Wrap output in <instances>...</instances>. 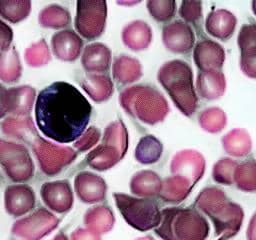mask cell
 Returning a JSON list of instances; mask_svg holds the SVG:
<instances>
[{"instance_id": "obj_33", "label": "cell", "mask_w": 256, "mask_h": 240, "mask_svg": "<svg viewBox=\"0 0 256 240\" xmlns=\"http://www.w3.org/2000/svg\"><path fill=\"white\" fill-rule=\"evenodd\" d=\"M21 64L18 52L9 47L0 54V79L7 83L18 81L21 76Z\"/></svg>"}, {"instance_id": "obj_5", "label": "cell", "mask_w": 256, "mask_h": 240, "mask_svg": "<svg viewBox=\"0 0 256 240\" xmlns=\"http://www.w3.org/2000/svg\"><path fill=\"white\" fill-rule=\"evenodd\" d=\"M113 198L123 219L132 228L145 232L159 225L161 214L154 200L124 193H114Z\"/></svg>"}, {"instance_id": "obj_19", "label": "cell", "mask_w": 256, "mask_h": 240, "mask_svg": "<svg viewBox=\"0 0 256 240\" xmlns=\"http://www.w3.org/2000/svg\"><path fill=\"white\" fill-rule=\"evenodd\" d=\"M237 19L230 11L218 9L210 12L205 20V29L213 37L220 40L229 39L236 28Z\"/></svg>"}, {"instance_id": "obj_32", "label": "cell", "mask_w": 256, "mask_h": 240, "mask_svg": "<svg viewBox=\"0 0 256 240\" xmlns=\"http://www.w3.org/2000/svg\"><path fill=\"white\" fill-rule=\"evenodd\" d=\"M162 152V143L153 135H145L135 148V159L141 164H153L160 159Z\"/></svg>"}, {"instance_id": "obj_53", "label": "cell", "mask_w": 256, "mask_h": 240, "mask_svg": "<svg viewBox=\"0 0 256 240\" xmlns=\"http://www.w3.org/2000/svg\"><path fill=\"white\" fill-rule=\"evenodd\" d=\"M217 240H227V239H225V238H222V237H220L219 239H217Z\"/></svg>"}, {"instance_id": "obj_29", "label": "cell", "mask_w": 256, "mask_h": 240, "mask_svg": "<svg viewBox=\"0 0 256 240\" xmlns=\"http://www.w3.org/2000/svg\"><path fill=\"white\" fill-rule=\"evenodd\" d=\"M1 129L5 134L31 144L39 136L31 118L25 116L22 118L9 117L5 119L1 123Z\"/></svg>"}, {"instance_id": "obj_21", "label": "cell", "mask_w": 256, "mask_h": 240, "mask_svg": "<svg viewBox=\"0 0 256 240\" xmlns=\"http://www.w3.org/2000/svg\"><path fill=\"white\" fill-rule=\"evenodd\" d=\"M81 62L84 69L90 73L105 72L111 64V51L103 43L89 44L83 51Z\"/></svg>"}, {"instance_id": "obj_15", "label": "cell", "mask_w": 256, "mask_h": 240, "mask_svg": "<svg viewBox=\"0 0 256 240\" xmlns=\"http://www.w3.org/2000/svg\"><path fill=\"white\" fill-rule=\"evenodd\" d=\"M74 188L78 198L87 204L101 202L106 197L107 185L105 180L92 172L78 173L74 180Z\"/></svg>"}, {"instance_id": "obj_39", "label": "cell", "mask_w": 256, "mask_h": 240, "mask_svg": "<svg viewBox=\"0 0 256 240\" xmlns=\"http://www.w3.org/2000/svg\"><path fill=\"white\" fill-rule=\"evenodd\" d=\"M146 6L154 20L166 22L174 16L176 2L173 0H148Z\"/></svg>"}, {"instance_id": "obj_41", "label": "cell", "mask_w": 256, "mask_h": 240, "mask_svg": "<svg viewBox=\"0 0 256 240\" xmlns=\"http://www.w3.org/2000/svg\"><path fill=\"white\" fill-rule=\"evenodd\" d=\"M25 60L29 66L39 67L50 61V52L46 42L41 39L28 47L25 52Z\"/></svg>"}, {"instance_id": "obj_22", "label": "cell", "mask_w": 256, "mask_h": 240, "mask_svg": "<svg viewBox=\"0 0 256 240\" xmlns=\"http://www.w3.org/2000/svg\"><path fill=\"white\" fill-rule=\"evenodd\" d=\"M196 88L199 95L207 100L220 98L226 89V79L219 70L200 71L196 79Z\"/></svg>"}, {"instance_id": "obj_36", "label": "cell", "mask_w": 256, "mask_h": 240, "mask_svg": "<svg viewBox=\"0 0 256 240\" xmlns=\"http://www.w3.org/2000/svg\"><path fill=\"white\" fill-rule=\"evenodd\" d=\"M201 128L208 133H218L227 123L225 112L219 107H209L203 110L198 118Z\"/></svg>"}, {"instance_id": "obj_17", "label": "cell", "mask_w": 256, "mask_h": 240, "mask_svg": "<svg viewBox=\"0 0 256 240\" xmlns=\"http://www.w3.org/2000/svg\"><path fill=\"white\" fill-rule=\"evenodd\" d=\"M193 59L200 71H220L225 60V52L219 43L205 39L196 43Z\"/></svg>"}, {"instance_id": "obj_2", "label": "cell", "mask_w": 256, "mask_h": 240, "mask_svg": "<svg viewBox=\"0 0 256 240\" xmlns=\"http://www.w3.org/2000/svg\"><path fill=\"white\" fill-rule=\"evenodd\" d=\"M195 205L210 218L216 235L228 240L238 234L244 211L239 204L229 200L223 190L217 187L202 189L196 197Z\"/></svg>"}, {"instance_id": "obj_12", "label": "cell", "mask_w": 256, "mask_h": 240, "mask_svg": "<svg viewBox=\"0 0 256 240\" xmlns=\"http://www.w3.org/2000/svg\"><path fill=\"white\" fill-rule=\"evenodd\" d=\"M40 194L45 205L54 212L65 213L73 206V192L71 185L67 180L43 183L40 189Z\"/></svg>"}, {"instance_id": "obj_49", "label": "cell", "mask_w": 256, "mask_h": 240, "mask_svg": "<svg viewBox=\"0 0 256 240\" xmlns=\"http://www.w3.org/2000/svg\"><path fill=\"white\" fill-rule=\"evenodd\" d=\"M52 240H69L68 237L64 234V233H58L57 235H55Z\"/></svg>"}, {"instance_id": "obj_54", "label": "cell", "mask_w": 256, "mask_h": 240, "mask_svg": "<svg viewBox=\"0 0 256 240\" xmlns=\"http://www.w3.org/2000/svg\"><path fill=\"white\" fill-rule=\"evenodd\" d=\"M10 240H16V239H10Z\"/></svg>"}, {"instance_id": "obj_10", "label": "cell", "mask_w": 256, "mask_h": 240, "mask_svg": "<svg viewBox=\"0 0 256 240\" xmlns=\"http://www.w3.org/2000/svg\"><path fill=\"white\" fill-rule=\"evenodd\" d=\"M59 219L45 208L14 222L11 232L24 240H41L57 228Z\"/></svg>"}, {"instance_id": "obj_8", "label": "cell", "mask_w": 256, "mask_h": 240, "mask_svg": "<svg viewBox=\"0 0 256 240\" xmlns=\"http://www.w3.org/2000/svg\"><path fill=\"white\" fill-rule=\"evenodd\" d=\"M31 146L41 170L49 176L58 174L77 157L73 149L55 145L40 136L32 142Z\"/></svg>"}, {"instance_id": "obj_4", "label": "cell", "mask_w": 256, "mask_h": 240, "mask_svg": "<svg viewBox=\"0 0 256 240\" xmlns=\"http://www.w3.org/2000/svg\"><path fill=\"white\" fill-rule=\"evenodd\" d=\"M119 103L127 114L149 125L162 122L169 113L163 94L148 85L127 87L120 93Z\"/></svg>"}, {"instance_id": "obj_40", "label": "cell", "mask_w": 256, "mask_h": 240, "mask_svg": "<svg viewBox=\"0 0 256 240\" xmlns=\"http://www.w3.org/2000/svg\"><path fill=\"white\" fill-rule=\"evenodd\" d=\"M237 162L230 158H221L213 166L212 178L215 182L222 185H232L234 171Z\"/></svg>"}, {"instance_id": "obj_42", "label": "cell", "mask_w": 256, "mask_h": 240, "mask_svg": "<svg viewBox=\"0 0 256 240\" xmlns=\"http://www.w3.org/2000/svg\"><path fill=\"white\" fill-rule=\"evenodd\" d=\"M176 208L177 207H167L160 211L161 220L154 231L155 234L162 240H175L172 230V221Z\"/></svg>"}, {"instance_id": "obj_30", "label": "cell", "mask_w": 256, "mask_h": 240, "mask_svg": "<svg viewBox=\"0 0 256 240\" xmlns=\"http://www.w3.org/2000/svg\"><path fill=\"white\" fill-rule=\"evenodd\" d=\"M122 158L116 148L101 144L87 155L86 161L91 168L98 171H105L115 166Z\"/></svg>"}, {"instance_id": "obj_43", "label": "cell", "mask_w": 256, "mask_h": 240, "mask_svg": "<svg viewBox=\"0 0 256 240\" xmlns=\"http://www.w3.org/2000/svg\"><path fill=\"white\" fill-rule=\"evenodd\" d=\"M179 14L186 22H196L202 16V2L182 1Z\"/></svg>"}, {"instance_id": "obj_45", "label": "cell", "mask_w": 256, "mask_h": 240, "mask_svg": "<svg viewBox=\"0 0 256 240\" xmlns=\"http://www.w3.org/2000/svg\"><path fill=\"white\" fill-rule=\"evenodd\" d=\"M13 39L12 29L2 20H0V54L6 51Z\"/></svg>"}, {"instance_id": "obj_11", "label": "cell", "mask_w": 256, "mask_h": 240, "mask_svg": "<svg viewBox=\"0 0 256 240\" xmlns=\"http://www.w3.org/2000/svg\"><path fill=\"white\" fill-rule=\"evenodd\" d=\"M170 171L173 175L186 178L194 185L204 175L205 158L196 150L184 149L178 151L171 159Z\"/></svg>"}, {"instance_id": "obj_51", "label": "cell", "mask_w": 256, "mask_h": 240, "mask_svg": "<svg viewBox=\"0 0 256 240\" xmlns=\"http://www.w3.org/2000/svg\"><path fill=\"white\" fill-rule=\"evenodd\" d=\"M118 4H121V5H133V4H136V3H139V1H135V2H133V1H130V2H121V1H118L117 2Z\"/></svg>"}, {"instance_id": "obj_9", "label": "cell", "mask_w": 256, "mask_h": 240, "mask_svg": "<svg viewBox=\"0 0 256 240\" xmlns=\"http://www.w3.org/2000/svg\"><path fill=\"white\" fill-rule=\"evenodd\" d=\"M172 230L175 240H206L210 227L198 210L177 207L173 216Z\"/></svg>"}, {"instance_id": "obj_52", "label": "cell", "mask_w": 256, "mask_h": 240, "mask_svg": "<svg viewBox=\"0 0 256 240\" xmlns=\"http://www.w3.org/2000/svg\"><path fill=\"white\" fill-rule=\"evenodd\" d=\"M252 11H253V13L256 15V0L255 1H252Z\"/></svg>"}, {"instance_id": "obj_26", "label": "cell", "mask_w": 256, "mask_h": 240, "mask_svg": "<svg viewBox=\"0 0 256 240\" xmlns=\"http://www.w3.org/2000/svg\"><path fill=\"white\" fill-rule=\"evenodd\" d=\"M112 74L118 83L130 84L142 77V65L136 58L129 55H120L114 60Z\"/></svg>"}, {"instance_id": "obj_37", "label": "cell", "mask_w": 256, "mask_h": 240, "mask_svg": "<svg viewBox=\"0 0 256 240\" xmlns=\"http://www.w3.org/2000/svg\"><path fill=\"white\" fill-rule=\"evenodd\" d=\"M30 10L31 1H0V16L11 23H18L26 19Z\"/></svg>"}, {"instance_id": "obj_18", "label": "cell", "mask_w": 256, "mask_h": 240, "mask_svg": "<svg viewBox=\"0 0 256 240\" xmlns=\"http://www.w3.org/2000/svg\"><path fill=\"white\" fill-rule=\"evenodd\" d=\"M55 56L63 61L76 60L82 49L81 38L72 30H63L55 33L51 39Z\"/></svg>"}, {"instance_id": "obj_25", "label": "cell", "mask_w": 256, "mask_h": 240, "mask_svg": "<svg viewBox=\"0 0 256 240\" xmlns=\"http://www.w3.org/2000/svg\"><path fill=\"white\" fill-rule=\"evenodd\" d=\"M84 224L87 229L99 235L106 234L114 227V213L105 205L91 207L84 214Z\"/></svg>"}, {"instance_id": "obj_38", "label": "cell", "mask_w": 256, "mask_h": 240, "mask_svg": "<svg viewBox=\"0 0 256 240\" xmlns=\"http://www.w3.org/2000/svg\"><path fill=\"white\" fill-rule=\"evenodd\" d=\"M39 23L43 27L62 28L70 23V14L59 5H50L39 13Z\"/></svg>"}, {"instance_id": "obj_47", "label": "cell", "mask_w": 256, "mask_h": 240, "mask_svg": "<svg viewBox=\"0 0 256 240\" xmlns=\"http://www.w3.org/2000/svg\"><path fill=\"white\" fill-rule=\"evenodd\" d=\"M10 113L9 89L0 84V119Z\"/></svg>"}, {"instance_id": "obj_1", "label": "cell", "mask_w": 256, "mask_h": 240, "mask_svg": "<svg viewBox=\"0 0 256 240\" xmlns=\"http://www.w3.org/2000/svg\"><path fill=\"white\" fill-rule=\"evenodd\" d=\"M91 113L85 96L64 81L46 86L36 98V124L46 137L58 143L76 141L85 131Z\"/></svg>"}, {"instance_id": "obj_35", "label": "cell", "mask_w": 256, "mask_h": 240, "mask_svg": "<svg viewBox=\"0 0 256 240\" xmlns=\"http://www.w3.org/2000/svg\"><path fill=\"white\" fill-rule=\"evenodd\" d=\"M233 183L238 189L244 192H255L256 191V161L253 159L247 160L240 164H237Z\"/></svg>"}, {"instance_id": "obj_44", "label": "cell", "mask_w": 256, "mask_h": 240, "mask_svg": "<svg viewBox=\"0 0 256 240\" xmlns=\"http://www.w3.org/2000/svg\"><path fill=\"white\" fill-rule=\"evenodd\" d=\"M100 138V131L97 127H89L83 134L75 141L74 147L79 151H86L93 147Z\"/></svg>"}, {"instance_id": "obj_6", "label": "cell", "mask_w": 256, "mask_h": 240, "mask_svg": "<svg viewBox=\"0 0 256 240\" xmlns=\"http://www.w3.org/2000/svg\"><path fill=\"white\" fill-rule=\"evenodd\" d=\"M0 164L14 182L24 183L33 178L34 163L28 150L21 144L0 139Z\"/></svg>"}, {"instance_id": "obj_50", "label": "cell", "mask_w": 256, "mask_h": 240, "mask_svg": "<svg viewBox=\"0 0 256 240\" xmlns=\"http://www.w3.org/2000/svg\"><path fill=\"white\" fill-rule=\"evenodd\" d=\"M134 240H155L152 236H141V237H137V238H135Z\"/></svg>"}, {"instance_id": "obj_31", "label": "cell", "mask_w": 256, "mask_h": 240, "mask_svg": "<svg viewBox=\"0 0 256 240\" xmlns=\"http://www.w3.org/2000/svg\"><path fill=\"white\" fill-rule=\"evenodd\" d=\"M10 94V113L17 116H26L30 113L35 99V90L29 86L12 87Z\"/></svg>"}, {"instance_id": "obj_27", "label": "cell", "mask_w": 256, "mask_h": 240, "mask_svg": "<svg viewBox=\"0 0 256 240\" xmlns=\"http://www.w3.org/2000/svg\"><path fill=\"white\" fill-rule=\"evenodd\" d=\"M81 86L95 102L106 101L113 93V83L106 75L89 73L82 79Z\"/></svg>"}, {"instance_id": "obj_24", "label": "cell", "mask_w": 256, "mask_h": 240, "mask_svg": "<svg viewBox=\"0 0 256 240\" xmlns=\"http://www.w3.org/2000/svg\"><path fill=\"white\" fill-rule=\"evenodd\" d=\"M193 184L184 177L173 175L162 180L158 196L167 203L177 204L185 200L192 191Z\"/></svg>"}, {"instance_id": "obj_13", "label": "cell", "mask_w": 256, "mask_h": 240, "mask_svg": "<svg viewBox=\"0 0 256 240\" xmlns=\"http://www.w3.org/2000/svg\"><path fill=\"white\" fill-rule=\"evenodd\" d=\"M161 37L165 48L173 53H187L193 48L195 42L191 27L180 20L165 25Z\"/></svg>"}, {"instance_id": "obj_7", "label": "cell", "mask_w": 256, "mask_h": 240, "mask_svg": "<svg viewBox=\"0 0 256 240\" xmlns=\"http://www.w3.org/2000/svg\"><path fill=\"white\" fill-rule=\"evenodd\" d=\"M75 28L88 40L100 37L105 29L107 3L105 1L79 0L76 2Z\"/></svg>"}, {"instance_id": "obj_28", "label": "cell", "mask_w": 256, "mask_h": 240, "mask_svg": "<svg viewBox=\"0 0 256 240\" xmlns=\"http://www.w3.org/2000/svg\"><path fill=\"white\" fill-rule=\"evenodd\" d=\"M222 146L231 156L244 157L252 149V139L249 133L241 128H235L222 137Z\"/></svg>"}, {"instance_id": "obj_3", "label": "cell", "mask_w": 256, "mask_h": 240, "mask_svg": "<svg viewBox=\"0 0 256 240\" xmlns=\"http://www.w3.org/2000/svg\"><path fill=\"white\" fill-rule=\"evenodd\" d=\"M157 79L181 113L191 116L196 111L198 100L188 63L178 59L165 62L158 70Z\"/></svg>"}, {"instance_id": "obj_14", "label": "cell", "mask_w": 256, "mask_h": 240, "mask_svg": "<svg viewBox=\"0 0 256 240\" xmlns=\"http://www.w3.org/2000/svg\"><path fill=\"white\" fill-rule=\"evenodd\" d=\"M36 202L34 190L25 184H13L4 191V207L14 217L22 216L31 211Z\"/></svg>"}, {"instance_id": "obj_16", "label": "cell", "mask_w": 256, "mask_h": 240, "mask_svg": "<svg viewBox=\"0 0 256 240\" xmlns=\"http://www.w3.org/2000/svg\"><path fill=\"white\" fill-rule=\"evenodd\" d=\"M237 43L240 49V68L242 72L256 79V24H245L241 27Z\"/></svg>"}, {"instance_id": "obj_48", "label": "cell", "mask_w": 256, "mask_h": 240, "mask_svg": "<svg viewBox=\"0 0 256 240\" xmlns=\"http://www.w3.org/2000/svg\"><path fill=\"white\" fill-rule=\"evenodd\" d=\"M246 239L256 240V212L252 215V217L249 220V223L246 229Z\"/></svg>"}, {"instance_id": "obj_34", "label": "cell", "mask_w": 256, "mask_h": 240, "mask_svg": "<svg viewBox=\"0 0 256 240\" xmlns=\"http://www.w3.org/2000/svg\"><path fill=\"white\" fill-rule=\"evenodd\" d=\"M102 144L116 148L122 157L125 156L128 149V133L121 120L113 121L105 128Z\"/></svg>"}, {"instance_id": "obj_20", "label": "cell", "mask_w": 256, "mask_h": 240, "mask_svg": "<svg viewBox=\"0 0 256 240\" xmlns=\"http://www.w3.org/2000/svg\"><path fill=\"white\" fill-rule=\"evenodd\" d=\"M121 38L130 50L142 51L147 49L152 41V30L146 22L134 20L122 29Z\"/></svg>"}, {"instance_id": "obj_23", "label": "cell", "mask_w": 256, "mask_h": 240, "mask_svg": "<svg viewBox=\"0 0 256 240\" xmlns=\"http://www.w3.org/2000/svg\"><path fill=\"white\" fill-rule=\"evenodd\" d=\"M162 179L152 170H140L133 174L129 188L132 194L139 197H152L159 194Z\"/></svg>"}, {"instance_id": "obj_46", "label": "cell", "mask_w": 256, "mask_h": 240, "mask_svg": "<svg viewBox=\"0 0 256 240\" xmlns=\"http://www.w3.org/2000/svg\"><path fill=\"white\" fill-rule=\"evenodd\" d=\"M71 240H102V238L101 235L87 228H77L72 232Z\"/></svg>"}]
</instances>
